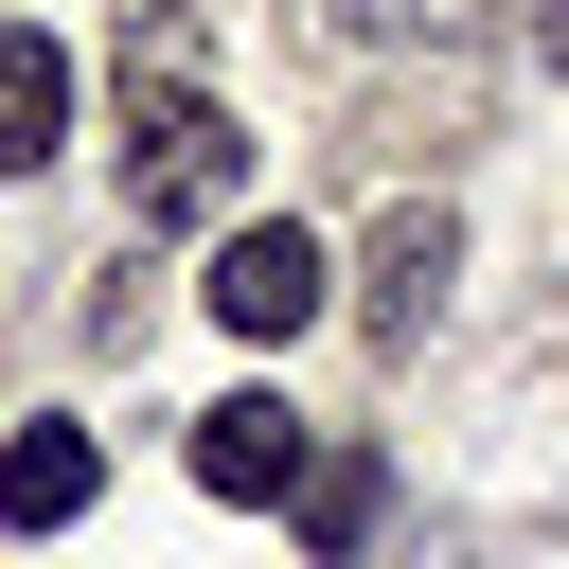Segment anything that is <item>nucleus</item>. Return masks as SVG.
<instances>
[{
    "mask_svg": "<svg viewBox=\"0 0 569 569\" xmlns=\"http://www.w3.org/2000/svg\"><path fill=\"white\" fill-rule=\"evenodd\" d=\"M249 196V124L196 89V53L178 71H124V213L142 231H213Z\"/></svg>",
    "mask_w": 569,
    "mask_h": 569,
    "instance_id": "nucleus-1",
    "label": "nucleus"
},
{
    "mask_svg": "<svg viewBox=\"0 0 569 569\" xmlns=\"http://www.w3.org/2000/svg\"><path fill=\"white\" fill-rule=\"evenodd\" d=\"M445 267H462V231H445V213L409 196V213L373 231V267H356V284H373V338H427V302H445Z\"/></svg>",
    "mask_w": 569,
    "mask_h": 569,
    "instance_id": "nucleus-5",
    "label": "nucleus"
},
{
    "mask_svg": "<svg viewBox=\"0 0 569 569\" xmlns=\"http://www.w3.org/2000/svg\"><path fill=\"white\" fill-rule=\"evenodd\" d=\"M231 338H302L320 302H338V267H320V231H284V213H249L231 249H213V284H196Z\"/></svg>",
    "mask_w": 569,
    "mask_h": 569,
    "instance_id": "nucleus-2",
    "label": "nucleus"
},
{
    "mask_svg": "<svg viewBox=\"0 0 569 569\" xmlns=\"http://www.w3.org/2000/svg\"><path fill=\"white\" fill-rule=\"evenodd\" d=\"M356 36H480V0H338Z\"/></svg>",
    "mask_w": 569,
    "mask_h": 569,
    "instance_id": "nucleus-7",
    "label": "nucleus"
},
{
    "mask_svg": "<svg viewBox=\"0 0 569 569\" xmlns=\"http://www.w3.org/2000/svg\"><path fill=\"white\" fill-rule=\"evenodd\" d=\"M533 53H551V71H569V0H533Z\"/></svg>",
    "mask_w": 569,
    "mask_h": 569,
    "instance_id": "nucleus-8",
    "label": "nucleus"
},
{
    "mask_svg": "<svg viewBox=\"0 0 569 569\" xmlns=\"http://www.w3.org/2000/svg\"><path fill=\"white\" fill-rule=\"evenodd\" d=\"M89 480H107V445H89V427H18V445H0V533H71V516H89Z\"/></svg>",
    "mask_w": 569,
    "mask_h": 569,
    "instance_id": "nucleus-4",
    "label": "nucleus"
},
{
    "mask_svg": "<svg viewBox=\"0 0 569 569\" xmlns=\"http://www.w3.org/2000/svg\"><path fill=\"white\" fill-rule=\"evenodd\" d=\"M71 142V53L53 36H0V178H36Z\"/></svg>",
    "mask_w": 569,
    "mask_h": 569,
    "instance_id": "nucleus-6",
    "label": "nucleus"
},
{
    "mask_svg": "<svg viewBox=\"0 0 569 569\" xmlns=\"http://www.w3.org/2000/svg\"><path fill=\"white\" fill-rule=\"evenodd\" d=\"M302 462H320V427H302L284 391H213V409H196V480H213V498H302Z\"/></svg>",
    "mask_w": 569,
    "mask_h": 569,
    "instance_id": "nucleus-3",
    "label": "nucleus"
}]
</instances>
